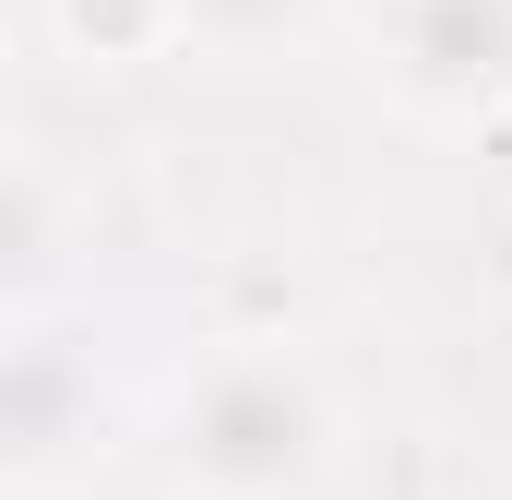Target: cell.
Instances as JSON below:
<instances>
[{
	"label": "cell",
	"instance_id": "6da1fadb",
	"mask_svg": "<svg viewBox=\"0 0 512 500\" xmlns=\"http://www.w3.org/2000/svg\"><path fill=\"white\" fill-rule=\"evenodd\" d=\"M334 465V393L286 346H227L167 417V477L191 500H298Z\"/></svg>",
	"mask_w": 512,
	"mask_h": 500
},
{
	"label": "cell",
	"instance_id": "7a4b0ae2",
	"mask_svg": "<svg viewBox=\"0 0 512 500\" xmlns=\"http://www.w3.org/2000/svg\"><path fill=\"white\" fill-rule=\"evenodd\" d=\"M96 441H108L96 358H84L48 310H24V322H12V358H0V477L36 500V489H60Z\"/></svg>",
	"mask_w": 512,
	"mask_h": 500
},
{
	"label": "cell",
	"instance_id": "3957f363",
	"mask_svg": "<svg viewBox=\"0 0 512 500\" xmlns=\"http://www.w3.org/2000/svg\"><path fill=\"white\" fill-rule=\"evenodd\" d=\"M382 84L417 120H465L512 84V0H393L382 12Z\"/></svg>",
	"mask_w": 512,
	"mask_h": 500
},
{
	"label": "cell",
	"instance_id": "277c9868",
	"mask_svg": "<svg viewBox=\"0 0 512 500\" xmlns=\"http://www.w3.org/2000/svg\"><path fill=\"white\" fill-rule=\"evenodd\" d=\"M60 36H72L96 72H120V60H155V48L179 36V0H60Z\"/></svg>",
	"mask_w": 512,
	"mask_h": 500
},
{
	"label": "cell",
	"instance_id": "5b68a950",
	"mask_svg": "<svg viewBox=\"0 0 512 500\" xmlns=\"http://www.w3.org/2000/svg\"><path fill=\"white\" fill-rule=\"evenodd\" d=\"M310 24H322V0H179V36H203V48H286Z\"/></svg>",
	"mask_w": 512,
	"mask_h": 500
}]
</instances>
